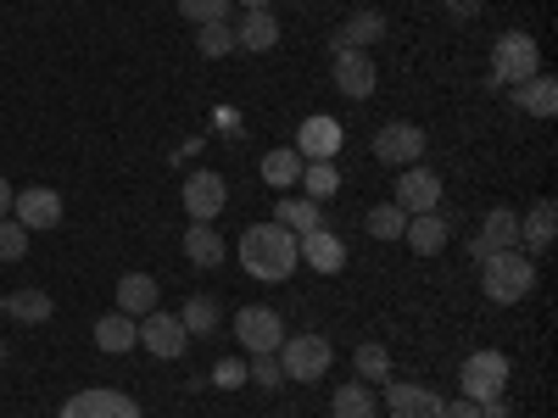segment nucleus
Instances as JSON below:
<instances>
[{"instance_id":"nucleus-11","label":"nucleus","mask_w":558,"mask_h":418,"mask_svg":"<svg viewBox=\"0 0 558 418\" xmlns=\"http://www.w3.org/2000/svg\"><path fill=\"white\" fill-rule=\"evenodd\" d=\"M375 84H380V67H375L368 51H352V45L336 51V89L347 101H368V96H375Z\"/></svg>"},{"instance_id":"nucleus-40","label":"nucleus","mask_w":558,"mask_h":418,"mask_svg":"<svg viewBox=\"0 0 558 418\" xmlns=\"http://www.w3.org/2000/svg\"><path fill=\"white\" fill-rule=\"evenodd\" d=\"M447 12L463 23V17H475V12H481V0H447Z\"/></svg>"},{"instance_id":"nucleus-29","label":"nucleus","mask_w":558,"mask_h":418,"mask_svg":"<svg viewBox=\"0 0 558 418\" xmlns=\"http://www.w3.org/2000/svg\"><path fill=\"white\" fill-rule=\"evenodd\" d=\"M179 323H184V335H213L218 330V302L213 296H184V307H179Z\"/></svg>"},{"instance_id":"nucleus-41","label":"nucleus","mask_w":558,"mask_h":418,"mask_svg":"<svg viewBox=\"0 0 558 418\" xmlns=\"http://www.w3.org/2000/svg\"><path fill=\"white\" fill-rule=\"evenodd\" d=\"M12 196H17V190H12L7 179H0V218H12Z\"/></svg>"},{"instance_id":"nucleus-37","label":"nucleus","mask_w":558,"mask_h":418,"mask_svg":"<svg viewBox=\"0 0 558 418\" xmlns=\"http://www.w3.org/2000/svg\"><path fill=\"white\" fill-rule=\"evenodd\" d=\"M246 380H257L263 391H274V385H286V368H279V357H274V352H263V357H252V362H246Z\"/></svg>"},{"instance_id":"nucleus-9","label":"nucleus","mask_w":558,"mask_h":418,"mask_svg":"<svg viewBox=\"0 0 558 418\" xmlns=\"http://www.w3.org/2000/svg\"><path fill=\"white\" fill-rule=\"evenodd\" d=\"M229 201V184L218 168H196L191 179H184V212H191V223H213Z\"/></svg>"},{"instance_id":"nucleus-3","label":"nucleus","mask_w":558,"mask_h":418,"mask_svg":"<svg viewBox=\"0 0 558 418\" xmlns=\"http://www.w3.org/2000/svg\"><path fill=\"white\" fill-rule=\"evenodd\" d=\"M536 73H542V51H536V39L525 28H508V34L492 39V78H486L492 89H514Z\"/></svg>"},{"instance_id":"nucleus-24","label":"nucleus","mask_w":558,"mask_h":418,"mask_svg":"<svg viewBox=\"0 0 558 418\" xmlns=\"http://www.w3.org/2000/svg\"><path fill=\"white\" fill-rule=\"evenodd\" d=\"M274 45H279V17L274 12H246L241 28H235V51L263 57V51H274Z\"/></svg>"},{"instance_id":"nucleus-28","label":"nucleus","mask_w":558,"mask_h":418,"mask_svg":"<svg viewBox=\"0 0 558 418\" xmlns=\"http://www.w3.org/2000/svg\"><path fill=\"white\" fill-rule=\"evenodd\" d=\"M336 190H341V168H336V157L302 162V196H307V201H330Z\"/></svg>"},{"instance_id":"nucleus-25","label":"nucleus","mask_w":558,"mask_h":418,"mask_svg":"<svg viewBox=\"0 0 558 418\" xmlns=\"http://www.w3.org/2000/svg\"><path fill=\"white\" fill-rule=\"evenodd\" d=\"M274 223L291 229V235L302 241V235H313V229H324V212H318V201H307V196H286V201L274 207Z\"/></svg>"},{"instance_id":"nucleus-39","label":"nucleus","mask_w":558,"mask_h":418,"mask_svg":"<svg viewBox=\"0 0 558 418\" xmlns=\"http://www.w3.org/2000/svg\"><path fill=\"white\" fill-rule=\"evenodd\" d=\"M441 418H481V402L458 396V402H441Z\"/></svg>"},{"instance_id":"nucleus-20","label":"nucleus","mask_w":558,"mask_h":418,"mask_svg":"<svg viewBox=\"0 0 558 418\" xmlns=\"http://www.w3.org/2000/svg\"><path fill=\"white\" fill-rule=\"evenodd\" d=\"M402 241L413 246V257H441V246L452 241V223L441 212H413L408 229H402Z\"/></svg>"},{"instance_id":"nucleus-42","label":"nucleus","mask_w":558,"mask_h":418,"mask_svg":"<svg viewBox=\"0 0 558 418\" xmlns=\"http://www.w3.org/2000/svg\"><path fill=\"white\" fill-rule=\"evenodd\" d=\"M241 7H246V12H268V7H274V0H241Z\"/></svg>"},{"instance_id":"nucleus-22","label":"nucleus","mask_w":558,"mask_h":418,"mask_svg":"<svg viewBox=\"0 0 558 418\" xmlns=\"http://www.w3.org/2000/svg\"><path fill=\"white\" fill-rule=\"evenodd\" d=\"M157 302H162V291H157L151 273H123L118 279V312L146 318V312H157Z\"/></svg>"},{"instance_id":"nucleus-1","label":"nucleus","mask_w":558,"mask_h":418,"mask_svg":"<svg viewBox=\"0 0 558 418\" xmlns=\"http://www.w3.org/2000/svg\"><path fill=\"white\" fill-rule=\"evenodd\" d=\"M296 235L291 229H279L274 218L268 223H252L246 235H241V268L252 279H263V285H279V279H291L296 273Z\"/></svg>"},{"instance_id":"nucleus-32","label":"nucleus","mask_w":558,"mask_h":418,"mask_svg":"<svg viewBox=\"0 0 558 418\" xmlns=\"http://www.w3.org/2000/svg\"><path fill=\"white\" fill-rule=\"evenodd\" d=\"M363 229H368V235H375V241H402V229H408V212H402L397 201H380V207H368Z\"/></svg>"},{"instance_id":"nucleus-8","label":"nucleus","mask_w":558,"mask_h":418,"mask_svg":"<svg viewBox=\"0 0 558 418\" xmlns=\"http://www.w3.org/2000/svg\"><path fill=\"white\" fill-rule=\"evenodd\" d=\"M235 341L246 346V357L279 352V341H286V318L268 312V307H241L235 312Z\"/></svg>"},{"instance_id":"nucleus-30","label":"nucleus","mask_w":558,"mask_h":418,"mask_svg":"<svg viewBox=\"0 0 558 418\" xmlns=\"http://www.w3.org/2000/svg\"><path fill=\"white\" fill-rule=\"evenodd\" d=\"M352 362H357V380H363V385H386V380H391V352H386L380 341H363Z\"/></svg>"},{"instance_id":"nucleus-34","label":"nucleus","mask_w":558,"mask_h":418,"mask_svg":"<svg viewBox=\"0 0 558 418\" xmlns=\"http://www.w3.org/2000/svg\"><path fill=\"white\" fill-rule=\"evenodd\" d=\"M196 51H202L207 62L229 57V51H235V28H229V23H202V28H196Z\"/></svg>"},{"instance_id":"nucleus-14","label":"nucleus","mask_w":558,"mask_h":418,"mask_svg":"<svg viewBox=\"0 0 558 418\" xmlns=\"http://www.w3.org/2000/svg\"><path fill=\"white\" fill-rule=\"evenodd\" d=\"M514 246H520V212L514 207H492L486 223H481V235L470 241V257L486 262L492 251H514Z\"/></svg>"},{"instance_id":"nucleus-7","label":"nucleus","mask_w":558,"mask_h":418,"mask_svg":"<svg viewBox=\"0 0 558 418\" xmlns=\"http://www.w3.org/2000/svg\"><path fill=\"white\" fill-rule=\"evenodd\" d=\"M425 128L418 123H380L375 128V162H386V168H413L418 157H425Z\"/></svg>"},{"instance_id":"nucleus-26","label":"nucleus","mask_w":558,"mask_h":418,"mask_svg":"<svg viewBox=\"0 0 558 418\" xmlns=\"http://www.w3.org/2000/svg\"><path fill=\"white\" fill-rule=\"evenodd\" d=\"M330 413H336V418H375V413H380V396H375V385L347 380V385L330 396Z\"/></svg>"},{"instance_id":"nucleus-27","label":"nucleus","mask_w":558,"mask_h":418,"mask_svg":"<svg viewBox=\"0 0 558 418\" xmlns=\"http://www.w3.org/2000/svg\"><path fill=\"white\" fill-rule=\"evenodd\" d=\"M184 257H191L196 268H218V262H223L218 229H213V223H191V229H184Z\"/></svg>"},{"instance_id":"nucleus-21","label":"nucleus","mask_w":558,"mask_h":418,"mask_svg":"<svg viewBox=\"0 0 558 418\" xmlns=\"http://www.w3.org/2000/svg\"><path fill=\"white\" fill-rule=\"evenodd\" d=\"M386 39V12H375V7H363V12H352L341 28H336V51H347V45H352V51H368V45H380Z\"/></svg>"},{"instance_id":"nucleus-44","label":"nucleus","mask_w":558,"mask_h":418,"mask_svg":"<svg viewBox=\"0 0 558 418\" xmlns=\"http://www.w3.org/2000/svg\"><path fill=\"white\" fill-rule=\"evenodd\" d=\"M0 312H7V296H0Z\"/></svg>"},{"instance_id":"nucleus-16","label":"nucleus","mask_w":558,"mask_h":418,"mask_svg":"<svg viewBox=\"0 0 558 418\" xmlns=\"http://www.w3.org/2000/svg\"><path fill=\"white\" fill-rule=\"evenodd\" d=\"M341 139H347V128H341L336 118L318 112V118H307V123L296 128V146H291V151H296L302 162H324V157L341 151Z\"/></svg>"},{"instance_id":"nucleus-10","label":"nucleus","mask_w":558,"mask_h":418,"mask_svg":"<svg viewBox=\"0 0 558 418\" xmlns=\"http://www.w3.org/2000/svg\"><path fill=\"white\" fill-rule=\"evenodd\" d=\"M397 207L413 218V212H441V173L436 168H402L397 173Z\"/></svg>"},{"instance_id":"nucleus-35","label":"nucleus","mask_w":558,"mask_h":418,"mask_svg":"<svg viewBox=\"0 0 558 418\" xmlns=\"http://www.w3.org/2000/svg\"><path fill=\"white\" fill-rule=\"evenodd\" d=\"M229 7H235V0H179V12L191 17L196 28L202 23H229Z\"/></svg>"},{"instance_id":"nucleus-5","label":"nucleus","mask_w":558,"mask_h":418,"mask_svg":"<svg viewBox=\"0 0 558 418\" xmlns=\"http://www.w3.org/2000/svg\"><path fill=\"white\" fill-rule=\"evenodd\" d=\"M458 391L470 396V402H492V396H502V391H508V357L492 352V346L470 352V357H463V368H458Z\"/></svg>"},{"instance_id":"nucleus-4","label":"nucleus","mask_w":558,"mask_h":418,"mask_svg":"<svg viewBox=\"0 0 558 418\" xmlns=\"http://www.w3.org/2000/svg\"><path fill=\"white\" fill-rule=\"evenodd\" d=\"M279 368H286V380H296V385H313V380H324L330 374V362H336V346L324 341L318 330H302V335H286L279 341Z\"/></svg>"},{"instance_id":"nucleus-43","label":"nucleus","mask_w":558,"mask_h":418,"mask_svg":"<svg viewBox=\"0 0 558 418\" xmlns=\"http://www.w3.org/2000/svg\"><path fill=\"white\" fill-rule=\"evenodd\" d=\"M0 362H7V341H0Z\"/></svg>"},{"instance_id":"nucleus-19","label":"nucleus","mask_w":558,"mask_h":418,"mask_svg":"<svg viewBox=\"0 0 558 418\" xmlns=\"http://www.w3.org/2000/svg\"><path fill=\"white\" fill-rule=\"evenodd\" d=\"M508 101H514L525 118L547 123V118L558 112V78H553V73H536V78H525V84H514V89H508Z\"/></svg>"},{"instance_id":"nucleus-31","label":"nucleus","mask_w":558,"mask_h":418,"mask_svg":"<svg viewBox=\"0 0 558 418\" xmlns=\"http://www.w3.org/2000/svg\"><path fill=\"white\" fill-rule=\"evenodd\" d=\"M263 179L274 184V190H291V184L302 179V157H296L291 146H279V151H268V157H263Z\"/></svg>"},{"instance_id":"nucleus-33","label":"nucleus","mask_w":558,"mask_h":418,"mask_svg":"<svg viewBox=\"0 0 558 418\" xmlns=\"http://www.w3.org/2000/svg\"><path fill=\"white\" fill-rule=\"evenodd\" d=\"M7 312H12L17 323H28V330H34V323H45V318L57 312V302L45 296V291H17V296H7Z\"/></svg>"},{"instance_id":"nucleus-6","label":"nucleus","mask_w":558,"mask_h":418,"mask_svg":"<svg viewBox=\"0 0 558 418\" xmlns=\"http://www.w3.org/2000/svg\"><path fill=\"white\" fill-rule=\"evenodd\" d=\"M57 418H140V402L112 385H89V391H73Z\"/></svg>"},{"instance_id":"nucleus-23","label":"nucleus","mask_w":558,"mask_h":418,"mask_svg":"<svg viewBox=\"0 0 558 418\" xmlns=\"http://www.w3.org/2000/svg\"><path fill=\"white\" fill-rule=\"evenodd\" d=\"M96 346H101L107 357L134 352V346H140V318H129V312H107V318L96 323Z\"/></svg>"},{"instance_id":"nucleus-12","label":"nucleus","mask_w":558,"mask_h":418,"mask_svg":"<svg viewBox=\"0 0 558 418\" xmlns=\"http://www.w3.org/2000/svg\"><path fill=\"white\" fill-rule=\"evenodd\" d=\"M12 218L28 229V235H39V229H57V223H62V196L45 190V184H28V190L12 196Z\"/></svg>"},{"instance_id":"nucleus-38","label":"nucleus","mask_w":558,"mask_h":418,"mask_svg":"<svg viewBox=\"0 0 558 418\" xmlns=\"http://www.w3.org/2000/svg\"><path fill=\"white\" fill-rule=\"evenodd\" d=\"M213 385L241 391V385H246V357H218V362H213Z\"/></svg>"},{"instance_id":"nucleus-18","label":"nucleus","mask_w":558,"mask_h":418,"mask_svg":"<svg viewBox=\"0 0 558 418\" xmlns=\"http://www.w3.org/2000/svg\"><path fill=\"white\" fill-rule=\"evenodd\" d=\"M296 257H302L313 273H341V268H347V246H341L336 229H313V235H302V241H296Z\"/></svg>"},{"instance_id":"nucleus-15","label":"nucleus","mask_w":558,"mask_h":418,"mask_svg":"<svg viewBox=\"0 0 558 418\" xmlns=\"http://www.w3.org/2000/svg\"><path fill=\"white\" fill-rule=\"evenodd\" d=\"M386 407L391 418H441V396L418 380H386Z\"/></svg>"},{"instance_id":"nucleus-13","label":"nucleus","mask_w":558,"mask_h":418,"mask_svg":"<svg viewBox=\"0 0 558 418\" xmlns=\"http://www.w3.org/2000/svg\"><path fill=\"white\" fill-rule=\"evenodd\" d=\"M140 346L146 352H157V357H184L191 352V335H184V323H179V312H146L140 318Z\"/></svg>"},{"instance_id":"nucleus-2","label":"nucleus","mask_w":558,"mask_h":418,"mask_svg":"<svg viewBox=\"0 0 558 418\" xmlns=\"http://www.w3.org/2000/svg\"><path fill=\"white\" fill-rule=\"evenodd\" d=\"M481 291H486V302H497V307H514V302H525L531 291H536V262L514 246V251H492L486 262H481Z\"/></svg>"},{"instance_id":"nucleus-36","label":"nucleus","mask_w":558,"mask_h":418,"mask_svg":"<svg viewBox=\"0 0 558 418\" xmlns=\"http://www.w3.org/2000/svg\"><path fill=\"white\" fill-rule=\"evenodd\" d=\"M23 251H28V229H23L17 218H0V257L23 262Z\"/></svg>"},{"instance_id":"nucleus-17","label":"nucleus","mask_w":558,"mask_h":418,"mask_svg":"<svg viewBox=\"0 0 558 418\" xmlns=\"http://www.w3.org/2000/svg\"><path fill=\"white\" fill-rule=\"evenodd\" d=\"M553 241H558V207H553V196H542V201L520 218V251H525V257H547Z\"/></svg>"}]
</instances>
